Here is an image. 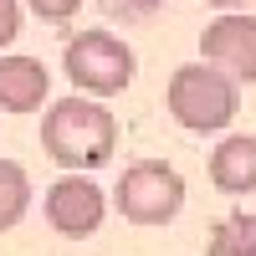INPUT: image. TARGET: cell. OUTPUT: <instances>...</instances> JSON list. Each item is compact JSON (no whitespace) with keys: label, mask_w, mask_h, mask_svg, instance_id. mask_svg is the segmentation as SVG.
Segmentation results:
<instances>
[{"label":"cell","mask_w":256,"mask_h":256,"mask_svg":"<svg viewBox=\"0 0 256 256\" xmlns=\"http://www.w3.org/2000/svg\"><path fill=\"white\" fill-rule=\"evenodd\" d=\"M164 108L190 134H220L241 113V82L230 72H220L216 62H190V67L169 72Z\"/></svg>","instance_id":"cell-2"},{"label":"cell","mask_w":256,"mask_h":256,"mask_svg":"<svg viewBox=\"0 0 256 256\" xmlns=\"http://www.w3.org/2000/svg\"><path fill=\"white\" fill-rule=\"evenodd\" d=\"M52 92V72L36 56H0V108L6 113H36Z\"/></svg>","instance_id":"cell-7"},{"label":"cell","mask_w":256,"mask_h":256,"mask_svg":"<svg viewBox=\"0 0 256 256\" xmlns=\"http://www.w3.org/2000/svg\"><path fill=\"white\" fill-rule=\"evenodd\" d=\"M31 16H41V20H72L77 10H82V0H20Z\"/></svg>","instance_id":"cell-11"},{"label":"cell","mask_w":256,"mask_h":256,"mask_svg":"<svg viewBox=\"0 0 256 256\" xmlns=\"http://www.w3.org/2000/svg\"><path fill=\"white\" fill-rule=\"evenodd\" d=\"M62 67H67V82H72L77 92H88V98H113V92H123L128 82H134L138 56H134V46H128L123 36L92 26V31H82V36L67 41Z\"/></svg>","instance_id":"cell-3"},{"label":"cell","mask_w":256,"mask_h":256,"mask_svg":"<svg viewBox=\"0 0 256 256\" xmlns=\"http://www.w3.org/2000/svg\"><path fill=\"white\" fill-rule=\"evenodd\" d=\"M205 6H220V10H236V6H251V0H205Z\"/></svg>","instance_id":"cell-14"},{"label":"cell","mask_w":256,"mask_h":256,"mask_svg":"<svg viewBox=\"0 0 256 256\" xmlns=\"http://www.w3.org/2000/svg\"><path fill=\"white\" fill-rule=\"evenodd\" d=\"M41 210H46V226L56 230V236L88 241V236H98L102 216H108V200H102V190L88 180V169H67V174L46 190Z\"/></svg>","instance_id":"cell-5"},{"label":"cell","mask_w":256,"mask_h":256,"mask_svg":"<svg viewBox=\"0 0 256 256\" xmlns=\"http://www.w3.org/2000/svg\"><path fill=\"white\" fill-rule=\"evenodd\" d=\"M200 56L216 62L220 72H230L236 82H256V16H246L241 6L220 10L200 31Z\"/></svg>","instance_id":"cell-6"},{"label":"cell","mask_w":256,"mask_h":256,"mask_svg":"<svg viewBox=\"0 0 256 256\" xmlns=\"http://www.w3.org/2000/svg\"><path fill=\"white\" fill-rule=\"evenodd\" d=\"M159 6H164V0H102V10L123 16V20H144V16H154Z\"/></svg>","instance_id":"cell-12"},{"label":"cell","mask_w":256,"mask_h":256,"mask_svg":"<svg viewBox=\"0 0 256 256\" xmlns=\"http://www.w3.org/2000/svg\"><path fill=\"white\" fill-rule=\"evenodd\" d=\"M31 210V174L16 159H0V230H16Z\"/></svg>","instance_id":"cell-9"},{"label":"cell","mask_w":256,"mask_h":256,"mask_svg":"<svg viewBox=\"0 0 256 256\" xmlns=\"http://www.w3.org/2000/svg\"><path fill=\"white\" fill-rule=\"evenodd\" d=\"M41 148L62 169H102L118 148V118L88 92L62 98L41 118Z\"/></svg>","instance_id":"cell-1"},{"label":"cell","mask_w":256,"mask_h":256,"mask_svg":"<svg viewBox=\"0 0 256 256\" xmlns=\"http://www.w3.org/2000/svg\"><path fill=\"white\" fill-rule=\"evenodd\" d=\"M210 184L220 195H251L256 190V134H230L210 148Z\"/></svg>","instance_id":"cell-8"},{"label":"cell","mask_w":256,"mask_h":256,"mask_svg":"<svg viewBox=\"0 0 256 256\" xmlns=\"http://www.w3.org/2000/svg\"><path fill=\"white\" fill-rule=\"evenodd\" d=\"M113 205L128 226H169L184 210V174L164 159H138L123 169Z\"/></svg>","instance_id":"cell-4"},{"label":"cell","mask_w":256,"mask_h":256,"mask_svg":"<svg viewBox=\"0 0 256 256\" xmlns=\"http://www.w3.org/2000/svg\"><path fill=\"white\" fill-rule=\"evenodd\" d=\"M210 256H256V216H230L210 236Z\"/></svg>","instance_id":"cell-10"},{"label":"cell","mask_w":256,"mask_h":256,"mask_svg":"<svg viewBox=\"0 0 256 256\" xmlns=\"http://www.w3.org/2000/svg\"><path fill=\"white\" fill-rule=\"evenodd\" d=\"M20 10H26L20 0H0V52L20 36Z\"/></svg>","instance_id":"cell-13"}]
</instances>
